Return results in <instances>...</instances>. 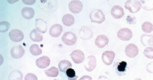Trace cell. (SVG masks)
<instances>
[{
    "instance_id": "obj_1",
    "label": "cell",
    "mask_w": 153,
    "mask_h": 80,
    "mask_svg": "<svg viewBox=\"0 0 153 80\" xmlns=\"http://www.w3.org/2000/svg\"><path fill=\"white\" fill-rule=\"evenodd\" d=\"M113 69L114 70L115 72L118 76H123L128 70V64L125 61L117 60L114 63Z\"/></svg>"
},
{
    "instance_id": "obj_2",
    "label": "cell",
    "mask_w": 153,
    "mask_h": 80,
    "mask_svg": "<svg viewBox=\"0 0 153 80\" xmlns=\"http://www.w3.org/2000/svg\"><path fill=\"white\" fill-rule=\"evenodd\" d=\"M125 7L132 13H137L142 7L141 2L138 0H128L125 3Z\"/></svg>"
},
{
    "instance_id": "obj_3",
    "label": "cell",
    "mask_w": 153,
    "mask_h": 80,
    "mask_svg": "<svg viewBox=\"0 0 153 80\" xmlns=\"http://www.w3.org/2000/svg\"><path fill=\"white\" fill-rule=\"evenodd\" d=\"M89 17L92 22L99 24L104 22L105 19V14L100 10H92L89 15Z\"/></svg>"
},
{
    "instance_id": "obj_4",
    "label": "cell",
    "mask_w": 153,
    "mask_h": 80,
    "mask_svg": "<svg viewBox=\"0 0 153 80\" xmlns=\"http://www.w3.org/2000/svg\"><path fill=\"white\" fill-rule=\"evenodd\" d=\"M76 40H77V38H76V35L70 31L66 32L62 37L63 42L66 45L68 46H71L74 45L76 43Z\"/></svg>"
},
{
    "instance_id": "obj_5",
    "label": "cell",
    "mask_w": 153,
    "mask_h": 80,
    "mask_svg": "<svg viewBox=\"0 0 153 80\" xmlns=\"http://www.w3.org/2000/svg\"><path fill=\"white\" fill-rule=\"evenodd\" d=\"M117 36L119 39L124 41H128L131 40L133 36L132 30L128 28H123L118 31Z\"/></svg>"
},
{
    "instance_id": "obj_6",
    "label": "cell",
    "mask_w": 153,
    "mask_h": 80,
    "mask_svg": "<svg viewBox=\"0 0 153 80\" xmlns=\"http://www.w3.org/2000/svg\"><path fill=\"white\" fill-rule=\"evenodd\" d=\"M125 52L128 58H134L138 55L139 49L135 44H129L126 47Z\"/></svg>"
},
{
    "instance_id": "obj_7",
    "label": "cell",
    "mask_w": 153,
    "mask_h": 80,
    "mask_svg": "<svg viewBox=\"0 0 153 80\" xmlns=\"http://www.w3.org/2000/svg\"><path fill=\"white\" fill-rule=\"evenodd\" d=\"M71 58L73 61L76 64H80L85 60V55L82 51L81 50H75L70 54Z\"/></svg>"
},
{
    "instance_id": "obj_8",
    "label": "cell",
    "mask_w": 153,
    "mask_h": 80,
    "mask_svg": "<svg viewBox=\"0 0 153 80\" xmlns=\"http://www.w3.org/2000/svg\"><path fill=\"white\" fill-rule=\"evenodd\" d=\"M115 53L111 50H106L103 52L102 56V60L105 65H111L114 59Z\"/></svg>"
},
{
    "instance_id": "obj_9",
    "label": "cell",
    "mask_w": 153,
    "mask_h": 80,
    "mask_svg": "<svg viewBox=\"0 0 153 80\" xmlns=\"http://www.w3.org/2000/svg\"><path fill=\"white\" fill-rule=\"evenodd\" d=\"M85 69L87 71L91 72L94 70L96 67V58L94 56H89L84 63Z\"/></svg>"
},
{
    "instance_id": "obj_10",
    "label": "cell",
    "mask_w": 153,
    "mask_h": 80,
    "mask_svg": "<svg viewBox=\"0 0 153 80\" xmlns=\"http://www.w3.org/2000/svg\"><path fill=\"white\" fill-rule=\"evenodd\" d=\"M70 10L74 13H78L82 10V4L81 1L78 0H73L70 1L68 5Z\"/></svg>"
},
{
    "instance_id": "obj_11",
    "label": "cell",
    "mask_w": 153,
    "mask_h": 80,
    "mask_svg": "<svg viewBox=\"0 0 153 80\" xmlns=\"http://www.w3.org/2000/svg\"><path fill=\"white\" fill-rule=\"evenodd\" d=\"M9 36L10 39L15 42H20L24 39V34L23 32L18 29L11 30L9 34Z\"/></svg>"
},
{
    "instance_id": "obj_12",
    "label": "cell",
    "mask_w": 153,
    "mask_h": 80,
    "mask_svg": "<svg viewBox=\"0 0 153 80\" xmlns=\"http://www.w3.org/2000/svg\"><path fill=\"white\" fill-rule=\"evenodd\" d=\"M25 51L21 45H17L13 47L10 50V55L13 59H20L25 54Z\"/></svg>"
},
{
    "instance_id": "obj_13",
    "label": "cell",
    "mask_w": 153,
    "mask_h": 80,
    "mask_svg": "<svg viewBox=\"0 0 153 80\" xmlns=\"http://www.w3.org/2000/svg\"><path fill=\"white\" fill-rule=\"evenodd\" d=\"M79 36L82 40H89L93 36V32L89 27L82 26L79 31Z\"/></svg>"
},
{
    "instance_id": "obj_14",
    "label": "cell",
    "mask_w": 153,
    "mask_h": 80,
    "mask_svg": "<svg viewBox=\"0 0 153 80\" xmlns=\"http://www.w3.org/2000/svg\"><path fill=\"white\" fill-rule=\"evenodd\" d=\"M111 14L115 19H121L124 15V10L119 5H115L111 9Z\"/></svg>"
},
{
    "instance_id": "obj_15",
    "label": "cell",
    "mask_w": 153,
    "mask_h": 80,
    "mask_svg": "<svg viewBox=\"0 0 153 80\" xmlns=\"http://www.w3.org/2000/svg\"><path fill=\"white\" fill-rule=\"evenodd\" d=\"M36 30L40 33H45L47 31V24L45 21L42 19H37L35 24Z\"/></svg>"
},
{
    "instance_id": "obj_16",
    "label": "cell",
    "mask_w": 153,
    "mask_h": 80,
    "mask_svg": "<svg viewBox=\"0 0 153 80\" xmlns=\"http://www.w3.org/2000/svg\"><path fill=\"white\" fill-rule=\"evenodd\" d=\"M51 60L48 56H44L36 60V65L39 69H45L48 67L50 64Z\"/></svg>"
},
{
    "instance_id": "obj_17",
    "label": "cell",
    "mask_w": 153,
    "mask_h": 80,
    "mask_svg": "<svg viewBox=\"0 0 153 80\" xmlns=\"http://www.w3.org/2000/svg\"><path fill=\"white\" fill-rule=\"evenodd\" d=\"M63 31V27L59 24H53L49 29V34L53 37H59Z\"/></svg>"
},
{
    "instance_id": "obj_18",
    "label": "cell",
    "mask_w": 153,
    "mask_h": 80,
    "mask_svg": "<svg viewBox=\"0 0 153 80\" xmlns=\"http://www.w3.org/2000/svg\"><path fill=\"white\" fill-rule=\"evenodd\" d=\"M108 43V39L105 35H100L97 37L95 40V45L99 48L105 47Z\"/></svg>"
},
{
    "instance_id": "obj_19",
    "label": "cell",
    "mask_w": 153,
    "mask_h": 80,
    "mask_svg": "<svg viewBox=\"0 0 153 80\" xmlns=\"http://www.w3.org/2000/svg\"><path fill=\"white\" fill-rule=\"evenodd\" d=\"M72 67L71 63L68 60H61L58 64V68L59 70L64 73H66L68 69H70Z\"/></svg>"
},
{
    "instance_id": "obj_20",
    "label": "cell",
    "mask_w": 153,
    "mask_h": 80,
    "mask_svg": "<svg viewBox=\"0 0 153 80\" xmlns=\"http://www.w3.org/2000/svg\"><path fill=\"white\" fill-rule=\"evenodd\" d=\"M35 12L33 8L30 7H25L22 10V15L23 17L26 19H31L34 16Z\"/></svg>"
},
{
    "instance_id": "obj_21",
    "label": "cell",
    "mask_w": 153,
    "mask_h": 80,
    "mask_svg": "<svg viewBox=\"0 0 153 80\" xmlns=\"http://www.w3.org/2000/svg\"><path fill=\"white\" fill-rule=\"evenodd\" d=\"M140 41L144 47L149 45L153 47V35L143 34L141 36Z\"/></svg>"
},
{
    "instance_id": "obj_22",
    "label": "cell",
    "mask_w": 153,
    "mask_h": 80,
    "mask_svg": "<svg viewBox=\"0 0 153 80\" xmlns=\"http://www.w3.org/2000/svg\"><path fill=\"white\" fill-rule=\"evenodd\" d=\"M75 21V19L74 16L71 14H66L63 16L62 18V22L64 24V25L66 26H72Z\"/></svg>"
},
{
    "instance_id": "obj_23",
    "label": "cell",
    "mask_w": 153,
    "mask_h": 80,
    "mask_svg": "<svg viewBox=\"0 0 153 80\" xmlns=\"http://www.w3.org/2000/svg\"><path fill=\"white\" fill-rule=\"evenodd\" d=\"M30 39L34 42H41L43 40V36L36 29L32 30L30 34Z\"/></svg>"
},
{
    "instance_id": "obj_24",
    "label": "cell",
    "mask_w": 153,
    "mask_h": 80,
    "mask_svg": "<svg viewBox=\"0 0 153 80\" xmlns=\"http://www.w3.org/2000/svg\"><path fill=\"white\" fill-rule=\"evenodd\" d=\"M9 80H23V74L19 71H12L9 75Z\"/></svg>"
},
{
    "instance_id": "obj_25",
    "label": "cell",
    "mask_w": 153,
    "mask_h": 80,
    "mask_svg": "<svg viewBox=\"0 0 153 80\" xmlns=\"http://www.w3.org/2000/svg\"><path fill=\"white\" fill-rule=\"evenodd\" d=\"M45 73L49 77H56L59 75V70L55 67H52L49 69L45 70Z\"/></svg>"
},
{
    "instance_id": "obj_26",
    "label": "cell",
    "mask_w": 153,
    "mask_h": 80,
    "mask_svg": "<svg viewBox=\"0 0 153 80\" xmlns=\"http://www.w3.org/2000/svg\"><path fill=\"white\" fill-rule=\"evenodd\" d=\"M30 53L34 56H38L41 55L42 52V50L37 44L31 45L30 48Z\"/></svg>"
},
{
    "instance_id": "obj_27",
    "label": "cell",
    "mask_w": 153,
    "mask_h": 80,
    "mask_svg": "<svg viewBox=\"0 0 153 80\" xmlns=\"http://www.w3.org/2000/svg\"><path fill=\"white\" fill-rule=\"evenodd\" d=\"M142 29L146 33H151L153 30V24L149 21H146L142 24Z\"/></svg>"
},
{
    "instance_id": "obj_28",
    "label": "cell",
    "mask_w": 153,
    "mask_h": 80,
    "mask_svg": "<svg viewBox=\"0 0 153 80\" xmlns=\"http://www.w3.org/2000/svg\"><path fill=\"white\" fill-rule=\"evenodd\" d=\"M66 74L68 78V80H76L78 78L76 74V71L71 68L68 69L66 71Z\"/></svg>"
},
{
    "instance_id": "obj_29",
    "label": "cell",
    "mask_w": 153,
    "mask_h": 80,
    "mask_svg": "<svg viewBox=\"0 0 153 80\" xmlns=\"http://www.w3.org/2000/svg\"><path fill=\"white\" fill-rule=\"evenodd\" d=\"M10 27V24L8 21H3L0 23V31L1 33H5L7 31Z\"/></svg>"
},
{
    "instance_id": "obj_30",
    "label": "cell",
    "mask_w": 153,
    "mask_h": 80,
    "mask_svg": "<svg viewBox=\"0 0 153 80\" xmlns=\"http://www.w3.org/2000/svg\"><path fill=\"white\" fill-rule=\"evenodd\" d=\"M144 55L147 58L153 59V47H147L146 48L143 52Z\"/></svg>"
},
{
    "instance_id": "obj_31",
    "label": "cell",
    "mask_w": 153,
    "mask_h": 80,
    "mask_svg": "<svg viewBox=\"0 0 153 80\" xmlns=\"http://www.w3.org/2000/svg\"><path fill=\"white\" fill-rule=\"evenodd\" d=\"M136 18L135 16L128 15L126 17V23L130 24H136Z\"/></svg>"
},
{
    "instance_id": "obj_32",
    "label": "cell",
    "mask_w": 153,
    "mask_h": 80,
    "mask_svg": "<svg viewBox=\"0 0 153 80\" xmlns=\"http://www.w3.org/2000/svg\"><path fill=\"white\" fill-rule=\"evenodd\" d=\"M25 80H38V79L35 74L33 73H28L25 76Z\"/></svg>"
},
{
    "instance_id": "obj_33",
    "label": "cell",
    "mask_w": 153,
    "mask_h": 80,
    "mask_svg": "<svg viewBox=\"0 0 153 80\" xmlns=\"http://www.w3.org/2000/svg\"><path fill=\"white\" fill-rule=\"evenodd\" d=\"M79 80H92V79L89 76H84Z\"/></svg>"
},
{
    "instance_id": "obj_34",
    "label": "cell",
    "mask_w": 153,
    "mask_h": 80,
    "mask_svg": "<svg viewBox=\"0 0 153 80\" xmlns=\"http://www.w3.org/2000/svg\"><path fill=\"white\" fill-rule=\"evenodd\" d=\"M23 2L26 4H33L36 2V1L35 0H33V1H25V0H23Z\"/></svg>"
},
{
    "instance_id": "obj_35",
    "label": "cell",
    "mask_w": 153,
    "mask_h": 80,
    "mask_svg": "<svg viewBox=\"0 0 153 80\" xmlns=\"http://www.w3.org/2000/svg\"><path fill=\"white\" fill-rule=\"evenodd\" d=\"M98 80H110L109 79H108L106 77H105V76H100L99 77V79Z\"/></svg>"
},
{
    "instance_id": "obj_36",
    "label": "cell",
    "mask_w": 153,
    "mask_h": 80,
    "mask_svg": "<svg viewBox=\"0 0 153 80\" xmlns=\"http://www.w3.org/2000/svg\"></svg>"
}]
</instances>
